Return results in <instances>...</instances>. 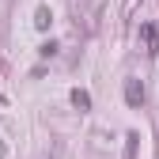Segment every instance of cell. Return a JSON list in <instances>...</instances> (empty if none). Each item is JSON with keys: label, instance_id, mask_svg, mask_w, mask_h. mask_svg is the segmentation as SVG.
<instances>
[{"label": "cell", "instance_id": "6da1fadb", "mask_svg": "<svg viewBox=\"0 0 159 159\" xmlns=\"http://www.w3.org/2000/svg\"><path fill=\"white\" fill-rule=\"evenodd\" d=\"M125 102H129L133 110H136V106L144 102V84H140V80H133V76L125 80Z\"/></svg>", "mask_w": 159, "mask_h": 159}, {"label": "cell", "instance_id": "3957f363", "mask_svg": "<svg viewBox=\"0 0 159 159\" xmlns=\"http://www.w3.org/2000/svg\"><path fill=\"white\" fill-rule=\"evenodd\" d=\"M144 42H148V49H152V53L159 49V27H155V23H148V27H144Z\"/></svg>", "mask_w": 159, "mask_h": 159}, {"label": "cell", "instance_id": "5b68a950", "mask_svg": "<svg viewBox=\"0 0 159 159\" xmlns=\"http://www.w3.org/2000/svg\"><path fill=\"white\" fill-rule=\"evenodd\" d=\"M136 140H140L136 133H129V136H125V159H133V152H136Z\"/></svg>", "mask_w": 159, "mask_h": 159}, {"label": "cell", "instance_id": "8992f818", "mask_svg": "<svg viewBox=\"0 0 159 159\" xmlns=\"http://www.w3.org/2000/svg\"><path fill=\"white\" fill-rule=\"evenodd\" d=\"M38 53H42V57H53V53H57V42H46V46H38Z\"/></svg>", "mask_w": 159, "mask_h": 159}, {"label": "cell", "instance_id": "7a4b0ae2", "mask_svg": "<svg viewBox=\"0 0 159 159\" xmlns=\"http://www.w3.org/2000/svg\"><path fill=\"white\" fill-rule=\"evenodd\" d=\"M72 106H76V110H91V95H87L84 87H76V91H72Z\"/></svg>", "mask_w": 159, "mask_h": 159}, {"label": "cell", "instance_id": "277c9868", "mask_svg": "<svg viewBox=\"0 0 159 159\" xmlns=\"http://www.w3.org/2000/svg\"><path fill=\"white\" fill-rule=\"evenodd\" d=\"M49 23H53L49 8H38V11H34V27H38V30H49Z\"/></svg>", "mask_w": 159, "mask_h": 159}]
</instances>
